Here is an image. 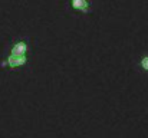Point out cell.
<instances>
[{"label": "cell", "instance_id": "cell-1", "mask_svg": "<svg viewBox=\"0 0 148 138\" xmlns=\"http://www.w3.org/2000/svg\"><path fill=\"white\" fill-rule=\"evenodd\" d=\"M30 43H32V39L29 36L17 38L16 41H13L10 43V46L6 50V53L7 55H13V56H29V53H30Z\"/></svg>", "mask_w": 148, "mask_h": 138}, {"label": "cell", "instance_id": "cell-2", "mask_svg": "<svg viewBox=\"0 0 148 138\" xmlns=\"http://www.w3.org/2000/svg\"><path fill=\"white\" fill-rule=\"evenodd\" d=\"M71 7L73 10H78L81 13H91L92 10V6H91V1L89 0H71Z\"/></svg>", "mask_w": 148, "mask_h": 138}, {"label": "cell", "instance_id": "cell-3", "mask_svg": "<svg viewBox=\"0 0 148 138\" xmlns=\"http://www.w3.org/2000/svg\"><path fill=\"white\" fill-rule=\"evenodd\" d=\"M135 68L138 72H143V73H148V52L147 53H143L137 62H135Z\"/></svg>", "mask_w": 148, "mask_h": 138}]
</instances>
